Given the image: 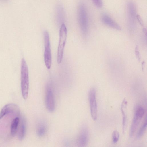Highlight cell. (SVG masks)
<instances>
[{"mask_svg":"<svg viewBox=\"0 0 147 147\" xmlns=\"http://www.w3.org/2000/svg\"><path fill=\"white\" fill-rule=\"evenodd\" d=\"M21 89L22 96L24 99L28 96L29 79L28 69L26 61L22 58L21 67Z\"/></svg>","mask_w":147,"mask_h":147,"instance_id":"6da1fadb","label":"cell"},{"mask_svg":"<svg viewBox=\"0 0 147 147\" xmlns=\"http://www.w3.org/2000/svg\"><path fill=\"white\" fill-rule=\"evenodd\" d=\"M78 19L82 31L84 34H86L88 30V16L86 7L82 3H80L78 6Z\"/></svg>","mask_w":147,"mask_h":147,"instance_id":"7a4b0ae2","label":"cell"},{"mask_svg":"<svg viewBox=\"0 0 147 147\" xmlns=\"http://www.w3.org/2000/svg\"><path fill=\"white\" fill-rule=\"evenodd\" d=\"M67 35V30L65 25L62 24L59 30V40L57 52V62L60 64L62 60L64 49Z\"/></svg>","mask_w":147,"mask_h":147,"instance_id":"3957f363","label":"cell"},{"mask_svg":"<svg viewBox=\"0 0 147 147\" xmlns=\"http://www.w3.org/2000/svg\"><path fill=\"white\" fill-rule=\"evenodd\" d=\"M145 113L144 109L140 105H136L135 108L134 114L131 127L129 136L134 135Z\"/></svg>","mask_w":147,"mask_h":147,"instance_id":"277c9868","label":"cell"},{"mask_svg":"<svg viewBox=\"0 0 147 147\" xmlns=\"http://www.w3.org/2000/svg\"><path fill=\"white\" fill-rule=\"evenodd\" d=\"M43 36L45 46L44 61L46 67L48 69H50L51 65L52 57L49 36L47 31H44Z\"/></svg>","mask_w":147,"mask_h":147,"instance_id":"5b68a950","label":"cell"},{"mask_svg":"<svg viewBox=\"0 0 147 147\" xmlns=\"http://www.w3.org/2000/svg\"><path fill=\"white\" fill-rule=\"evenodd\" d=\"M45 103L49 111L51 112L54 111L55 108V96L53 87L51 82L48 83L46 86Z\"/></svg>","mask_w":147,"mask_h":147,"instance_id":"8992f818","label":"cell"},{"mask_svg":"<svg viewBox=\"0 0 147 147\" xmlns=\"http://www.w3.org/2000/svg\"><path fill=\"white\" fill-rule=\"evenodd\" d=\"M88 99L91 115L93 119L95 121L97 119V107L96 99V90L94 88H92L90 90Z\"/></svg>","mask_w":147,"mask_h":147,"instance_id":"52a82bcc","label":"cell"},{"mask_svg":"<svg viewBox=\"0 0 147 147\" xmlns=\"http://www.w3.org/2000/svg\"><path fill=\"white\" fill-rule=\"evenodd\" d=\"M89 140L88 129L85 126L81 129L77 140V145L79 146L85 147L87 145Z\"/></svg>","mask_w":147,"mask_h":147,"instance_id":"ba28073f","label":"cell"},{"mask_svg":"<svg viewBox=\"0 0 147 147\" xmlns=\"http://www.w3.org/2000/svg\"><path fill=\"white\" fill-rule=\"evenodd\" d=\"M20 110L18 106L15 104L10 103L5 105L0 112V119L6 115L11 113L19 114Z\"/></svg>","mask_w":147,"mask_h":147,"instance_id":"9c48e42d","label":"cell"},{"mask_svg":"<svg viewBox=\"0 0 147 147\" xmlns=\"http://www.w3.org/2000/svg\"><path fill=\"white\" fill-rule=\"evenodd\" d=\"M127 10L128 19L130 23L134 24L136 16V8L134 4L131 2H129L127 5Z\"/></svg>","mask_w":147,"mask_h":147,"instance_id":"30bf717a","label":"cell"},{"mask_svg":"<svg viewBox=\"0 0 147 147\" xmlns=\"http://www.w3.org/2000/svg\"><path fill=\"white\" fill-rule=\"evenodd\" d=\"M101 19L102 22L108 26L117 30H121L120 26L107 15L103 14Z\"/></svg>","mask_w":147,"mask_h":147,"instance_id":"8fae6325","label":"cell"},{"mask_svg":"<svg viewBox=\"0 0 147 147\" xmlns=\"http://www.w3.org/2000/svg\"><path fill=\"white\" fill-rule=\"evenodd\" d=\"M127 102L124 98L121 103V110L122 115V129L123 133L125 131L127 123V115L126 109L127 105Z\"/></svg>","mask_w":147,"mask_h":147,"instance_id":"7c38bea8","label":"cell"},{"mask_svg":"<svg viewBox=\"0 0 147 147\" xmlns=\"http://www.w3.org/2000/svg\"><path fill=\"white\" fill-rule=\"evenodd\" d=\"M47 129V125L44 121H40L37 125L36 133L38 136L41 137L46 134Z\"/></svg>","mask_w":147,"mask_h":147,"instance_id":"4fadbf2b","label":"cell"},{"mask_svg":"<svg viewBox=\"0 0 147 147\" xmlns=\"http://www.w3.org/2000/svg\"><path fill=\"white\" fill-rule=\"evenodd\" d=\"M65 13L63 7L60 4L58 5L56 9V18L59 23H63V22L65 19Z\"/></svg>","mask_w":147,"mask_h":147,"instance_id":"5bb4252c","label":"cell"},{"mask_svg":"<svg viewBox=\"0 0 147 147\" xmlns=\"http://www.w3.org/2000/svg\"><path fill=\"white\" fill-rule=\"evenodd\" d=\"M26 131V124L25 120L23 118L21 119L18 133V138L22 140L24 138Z\"/></svg>","mask_w":147,"mask_h":147,"instance_id":"9a60e30c","label":"cell"},{"mask_svg":"<svg viewBox=\"0 0 147 147\" xmlns=\"http://www.w3.org/2000/svg\"><path fill=\"white\" fill-rule=\"evenodd\" d=\"M19 122V119L17 117L13 120L11 123L10 131L11 135L15 136L17 132L18 126Z\"/></svg>","mask_w":147,"mask_h":147,"instance_id":"2e32d148","label":"cell"},{"mask_svg":"<svg viewBox=\"0 0 147 147\" xmlns=\"http://www.w3.org/2000/svg\"><path fill=\"white\" fill-rule=\"evenodd\" d=\"M147 127V117H145L143 123L140 128L137 134L138 139L140 138L144 134Z\"/></svg>","mask_w":147,"mask_h":147,"instance_id":"e0dca14e","label":"cell"},{"mask_svg":"<svg viewBox=\"0 0 147 147\" xmlns=\"http://www.w3.org/2000/svg\"><path fill=\"white\" fill-rule=\"evenodd\" d=\"M119 136V133L117 131L115 130L113 131L112 135V140L113 143L115 144L117 142Z\"/></svg>","mask_w":147,"mask_h":147,"instance_id":"ac0fdd59","label":"cell"},{"mask_svg":"<svg viewBox=\"0 0 147 147\" xmlns=\"http://www.w3.org/2000/svg\"><path fill=\"white\" fill-rule=\"evenodd\" d=\"M95 6L98 8H101L103 5L102 0H92Z\"/></svg>","mask_w":147,"mask_h":147,"instance_id":"d6986e66","label":"cell"},{"mask_svg":"<svg viewBox=\"0 0 147 147\" xmlns=\"http://www.w3.org/2000/svg\"><path fill=\"white\" fill-rule=\"evenodd\" d=\"M136 18L138 21L139 23L142 25H143V22L140 16L138 14L136 15Z\"/></svg>","mask_w":147,"mask_h":147,"instance_id":"ffe728a7","label":"cell"}]
</instances>
